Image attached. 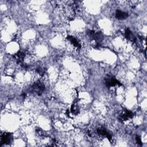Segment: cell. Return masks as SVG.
Listing matches in <instances>:
<instances>
[{
	"label": "cell",
	"mask_w": 147,
	"mask_h": 147,
	"mask_svg": "<svg viewBox=\"0 0 147 147\" xmlns=\"http://www.w3.org/2000/svg\"><path fill=\"white\" fill-rule=\"evenodd\" d=\"M45 90L44 85L40 81H37L32 84L30 88V91L38 95H41Z\"/></svg>",
	"instance_id": "6da1fadb"
},
{
	"label": "cell",
	"mask_w": 147,
	"mask_h": 147,
	"mask_svg": "<svg viewBox=\"0 0 147 147\" xmlns=\"http://www.w3.org/2000/svg\"><path fill=\"white\" fill-rule=\"evenodd\" d=\"M89 36L91 38L92 40H94L96 43V45H100V43L103 40V35L100 32H95L93 30H90L88 32Z\"/></svg>",
	"instance_id": "7a4b0ae2"
},
{
	"label": "cell",
	"mask_w": 147,
	"mask_h": 147,
	"mask_svg": "<svg viewBox=\"0 0 147 147\" xmlns=\"http://www.w3.org/2000/svg\"><path fill=\"white\" fill-rule=\"evenodd\" d=\"M105 85L108 87H113L116 85H119V86L122 85L121 83L116 78L110 75H109L106 77V78H105Z\"/></svg>",
	"instance_id": "3957f363"
},
{
	"label": "cell",
	"mask_w": 147,
	"mask_h": 147,
	"mask_svg": "<svg viewBox=\"0 0 147 147\" xmlns=\"http://www.w3.org/2000/svg\"><path fill=\"white\" fill-rule=\"evenodd\" d=\"M134 116L133 113L129 110H125L122 112L119 116V120L121 122H124L125 121H127L128 119L133 118Z\"/></svg>",
	"instance_id": "277c9868"
},
{
	"label": "cell",
	"mask_w": 147,
	"mask_h": 147,
	"mask_svg": "<svg viewBox=\"0 0 147 147\" xmlns=\"http://www.w3.org/2000/svg\"><path fill=\"white\" fill-rule=\"evenodd\" d=\"M12 135L10 133H4L1 137V146L4 144H9L12 140Z\"/></svg>",
	"instance_id": "5b68a950"
},
{
	"label": "cell",
	"mask_w": 147,
	"mask_h": 147,
	"mask_svg": "<svg viewBox=\"0 0 147 147\" xmlns=\"http://www.w3.org/2000/svg\"><path fill=\"white\" fill-rule=\"evenodd\" d=\"M96 133L97 134L103 137H106L110 141H111L112 137V135L107 132V131L104 128H99L96 129Z\"/></svg>",
	"instance_id": "8992f818"
},
{
	"label": "cell",
	"mask_w": 147,
	"mask_h": 147,
	"mask_svg": "<svg viewBox=\"0 0 147 147\" xmlns=\"http://www.w3.org/2000/svg\"><path fill=\"white\" fill-rule=\"evenodd\" d=\"M26 57V54L24 52L20 51L14 55V58L17 63H21Z\"/></svg>",
	"instance_id": "52a82bcc"
},
{
	"label": "cell",
	"mask_w": 147,
	"mask_h": 147,
	"mask_svg": "<svg viewBox=\"0 0 147 147\" xmlns=\"http://www.w3.org/2000/svg\"><path fill=\"white\" fill-rule=\"evenodd\" d=\"M67 39L76 48L78 49H80L81 48V44L75 37H74L73 36H68Z\"/></svg>",
	"instance_id": "ba28073f"
},
{
	"label": "cell",
	"mask_w": 147,
	"mask_h": 147,
	"mask_svg": "<svg viewBox=\"0 0 147 147\" xmlns=\"http://www.w3.org/2000/svg\"><path fill=\"white\" fill-rule=\"evenodd\" d=\"M125 37L129 40V41L132 42H135L136 41V38L135 36V35L132 33V32L131 31V30L129 28H127L125 32Z\"/></svg>",
	"instance_id": "9c48e42d"
},
{
	"label": "cell",
	"mask_w": 147,
	"mask_h": 147,
	"mask_svg": "<svg viewBox=\"0 0 147 147\" xmlns=\"http://www.w3.org/2000/svg\"><path fill=\"white\" fill-rule=\"evenodd\" d=\"M116 17L119 20H124L126 19L128 17V14L125 12H124L119 10H117L116 13Z\"/></svg>",
	"instance_id": "30bf717a"
},
{
	"label": "cell",
	"mask_w": 147,
	"mask_h": 147,
	"mask_svg": "<svg viewBox=\"0 0 147 147\" xmlns=\"http://www.w3.org/2000/svg\"><path fill=\"white\" fill-rule=\"evenodd\" d=\"M71 112H72V114H75V115H77V114H78V113H79V109L78 106L77 105L73 104V105L71 106Z\"/></svg>",
	"instance_id": "8fae6325"
},
{
	"label": "cell",
	"mask_w": 147,
	"mask_h": 147,
	"mask_svg": "<svg viewBox=\"0 0 147 147\" xmlns=\"http://www.w3.org/2000/svg\"><path fill=\"white\" fill-rule=\"evenodd\" d=\"M36 131L37 135L39 136H40V137H45V136H46L45 133L43 132V131H42L41 129L37 128V129H36Z\"/></svg>",
	"instance_id": "7c38bea8"
},
{
	"label": "cell",
	"mask_w": 147,
	"mask_h": 147,
	"mask_svg": "<svg viewBox=\"0 0 147 147\" xmlns=\"http://www.w3.org/2000/svg\"><path fill=\"white\" fill-rule=\"evenodd\" d=\"M36 71H37V72L38 74H39L41 75H44L46 72V69L45 68H43V67L38 68Z\"/></svg>",
	"instance_id": "4fadbf2b"
},
{
	"label": "cell",
	"mask_w": 147,
	"mask_h": 147,
	"mask_svg": "<svg viewBox=\"0 0 147 147\" xmlns=\"http://www.w3.org/2000/svg\"><path fill=\"white\" fill-rule=\"evenodd\" d=\"M136 142L137 143L140 145H142V142H141V138L140 137L138 136H136Z\"/></svg>",
	"instance_id": "5bb4252c"
}]
</instances>
